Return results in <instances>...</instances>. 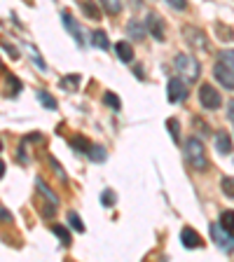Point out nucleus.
<instances>
[{"label":"nucleus","instance_id":"obj_1","mask_svg":"<svg viewBox=\"0 0 234 262\" xmlns=\"http://www.w3.org/2000/svg\"><path fill=\"white\" fill-rule=\"evenodd\" d=\"M185 159L195 171H208V157L206 147L197 136H190L185 141Z\"/></svg>","mask_w":234,"mask_h":262},{"label":"nucleus","instance_id":"obj_12","mask_svg":"<svg viewBox=\"0 0 234 262\" xmlns=\"http://www.w3.org/2000/svg\"><path fill=\"white\" fill-rule=\"evenodd\" d=\"M213 141H216V150H218L220 155L232 152V138H229L227 131H218V134L213 136Z\"/></svg>","mask_w":234,"mask_h":262},{"label":"nucleus","instance_id":"obj_35","mask_svg":"<svg viewBox=\"0 0 234 262\" xmlns=\"http://www.w3.org/2000/svg\"><path fill=\"white\" fill-rule=\"evenodd\" d=\"M227 117L234 122V98H232V101H229V103H227Z\"/></svg>","mask_w":234,"mask_h":262},{"label":"nucleus","instance_id":"obj_16","mask_svg":"<svg viewBox=\"0 0 234 262\" xmlns=\"http://www.w3.org/2000/svg\"><path fill=\"white\" fill-rule=\"evenodd\" d=\"M92 45L96 49H108L110 47V40H108V35H105V31H94L92 33Z\"/></svg>","mask_w":234,"mask_h":262},{"label":"nucleus","instance_id":"obj_21","mask_svg":"<svg viewBox=\"0 0 234 262\" xmlns=\"http://www.w3.org/2000/svg\"><path fill=\"white\" fill-rule=\"evenodd\" d=\"M38 101L45 105V108H49V110H56V105H59V103H56V98L52 96V94L42 92V89H40V92H38Z\"/></svg>","mask_w":234,"mask_h":262},{"label":"nucleus","instance_id":"obj_10","mask_svg":"<svg viewBox=\"0 0 234 262\" xmlns=\"http://www.w3.org/2000/svg\"><path fill=\"white\" fill-rule=\"evenodd\" d=\"M145 26H147L150 35H153L157 42H164V26H162V19H159L155 12H150V14L145 16Z\"/></svg>","mask_w":234,"mask_h":262},{"label":"nucleus","instance_id":"obj_37","mask_svg":"<svg viewBox=\"0 0 234 262\" xmlns=\"http://www.w3.org/2000/svg\"><path fill=\"white\" fill-rule=\"evenodd\" d=\"M126 3H129V5H131V7H134V10H138V7H141V5H143L141 0H126Z\"/></svg>","mask_w":234,"mask_h":262},{"label":"nucleus","instance_id":"obj_17","mask_svg":"<svg viewBox=\"0 0 234 262\" xmlns=\"http://www.w3.org/2000/svg\"><path fill=\"white\" fill-rule=\"evenodd\" d=\"M35 187H38V192L45 196V199H49L52 204H56V206H59V196H56L54 192H52L47 185H45V180H42V178H35Z\"/></svg>","mask_w":234,"mask_h":262},{"label":"nucleus","instance_id":"obj_36","mask_svg":"<svg viewBox=\"0 0 234 262\" xmlns=\"http://www.w3.org/2000/svg\"><path fill=\"white\" fill-rule=\"evenodd\" d=\"M3 49H5V52H10L12 59H19V54H16V49H14V47H10V45H3Z\"/></svg>","mask_w":234,"mask_h":262},{"label":"nucleus","instance_id":"obj_33","mask_svg":"<svg viewBox=\"0 0 234 262\" xmlns=\"http://www.w3.org/2000/svg\"><path fill=\"white\" fill-rule=\"evenodd\" d=\"M49 164H52V169L56 171V176H59V178H61V180H63V183H66V173H63V171H61V164L56 162L54 157H49Z\"/></svg>","mask_w":234,"mask_h":262},{"label":"nucleus","instance_id":"obj_31","mask_svg":"<svg viewBox=\"0 0 234 262\" xmlns=\"http://www.w3.org/2000/svg\"><path fill=\"white\" fill-rule=\"evenodd\" d=\"M26 49H28V54H31V59L35 61V66H38V68H47V63H45V61H42V56H40V52H38V49L33 47V45H28Z\"/></svg>","mask_w":234,"mask_h":262},{"label":"nucleus","instance_id":"obj_24","mask_svg":"<svg viewBox=\"0 0 234 262\" xmlns=\"http://www.w3.org/2000/svg\"><path fill=\"white\" fill-rule=\"evenodd\" d=\"M220 225H223L227 232L234 234V211H223L220 213Z\"/></svg>","mask_w":234,"mask_h":262},{"label":"nucleus","instance_id":"obj_32","mask_svg":"<svg viewBox=\"0 0 234 262\" xmlns=\"http://www.w3.org/2000/svg\"><path fill=\"white\" fill-rule=\"evenodd\" d=\"M192 124L199 126V134H202V136H208V134H211V126H208L202 117H192Z\"/></svg>","mask_w":234,"mask_h":262},{"label":"nucleus","instance_id":"obj_38","mask_svg":"<svg viewBox=\"0 0 234 262\" xmlns=\"http://www.w3.org/2000/svg\"><path fill=\"white\" fill-rule=\"evenodd\" d=\"M3 220H5V223H10V220H12V215L7 213V208H5V206H3Z\"/></svg>","mask_w":234,"mask_h":262},{"label":"nucleus","instance_id":"obj_23","mask_svg":"<svg viewBox=\"0 0 234 262\" xmlns=\"http://www.w3.org/2000/svg\"><path fill=\"white\" fill-rule=\"evenodd\" d=\"M216 33H218V38H220V40H225V42L234 40V28L225 26V24H216Z\"/></svg>","mask_w":234,"mask_h":262},{"label":"nucleus","instance_id":"obj_20","mask_svg":"<svg viewBox=\"0 0 234 262\" xmlns=\"http://www.w3.org/2000/svg\"><path fill=\"white\" fill-rule=\"evenodd\" d=\"M52 232H54V234L56 236H59V239H61V244H63V246H71V232H68V229H66L63 227V225H52Z\"/></svg>","mask_w":234,"mask_h":262},{"label":"nucleus","instance_id":"obj_34","mask_svg":"<svg viewBox=\"0 0 234 262\" xmlns=\"http://www.w3.org/2000/svg\"><path fill=\"white\" fill-rule=\"evenodd\" d=\"M166 3H169L174 10H185L187 7V0H166Z\"/></svg>","mask_w":234,"mask_h":262},{"label":"nucleus","instance_id":"obj_7","mask_svg":"<svg viewBox=\"0 0 234 262\" xmlns=\"http://www.w3.org/2000/svg\"><path fill=\"white\" fill-rule=\"evenodd\" d=\"M213 75H216V80H218L225 89H234V71L232 68H227V66L220 63V61H216V66H213Z\"/></svg>","mask_w":234,"mask_h":262},{"label":"nucleus","instance_id":"obj_26","mask_svg":"<svg viewBox=\"0 0 234 262\" xmlns=\"http://www.w3.org/2000/svg\"><path fill=\"white\" fill-rule=\"evenodd\" d=\"M220 190H223L229 199H234V178L232 176H225V178L220 180Z\"/></svg>","mask_w":234,"mask_h":262},{"label":"nucleus","instance_id":"obj_29","mask_svg":"<svg viewBox=\"0 0 234 262\" xmlns=\"http://www.w3.org/2000/svg\"><path fill=\"white\" fill-rule=\"evenodd\" d=\"M68 223H71V227L75 229V232H84V223L80 220V215H77L75 211H68Z\"/></svg>","mask_w":234,"mask_h":262},{"label":"nucleus","instance_id":"obj_14","mask_svg":"<svg viewBox=\"0 0 234 262\" xmlns=\"http://www.w3.org/2000/svg\"><path fill=\"white\" fill-rule=\"evenodd\" d=\"M77 5H80V10L84 12V16L94 19V21H98V19H101V10L96 7V3H94V0H77Z\"/></svg>","mask_w":234,"mask_h":262},{"label":"nucleus","instance_id":"obj_22","mask_svg":"<svg viewBox=\"0 0 234 262\" xmlns=\"http://www.w3.org/2000/svg\"><path fill=\"white\" fill-rule=\"evenodd\" d=\"M87 155L94 159V162H103V159L108 157V152H105V147H103V145H96V143H94V145L89 147V152H87Z\"/></svg>","mask_w":234,"mask_h":262},{"label":"nucleus","instance_id":"obj_2","mask_svg":"<svg viewBox=\"0 0 234 262\" xmlns=\"http://www.w3.org/2000/svg\"><path fill=\"white\" fill-rule=\"evenodd\" d=\"M174 66H176V71H178V75L185 82H197L199 75H202V63L192 54H176Z\"/></svg>","mask_w":234,"mask_h":262},{"label":"nucleus","instance_id":"obj_28","mask_svg":"<svg viewBox=\"0 0 234 262\" xmlns=\"http://www.w3.org/2000/svg\"><path fill=\"white\" fill-rule=\"evenodd\" d=\"M218 61L234 71V49H225V52H220V54H218Z\"/></svg>","mask_w":234,"mask_h":262},{"label":"nucleus","instance_id":"obj_18","mask_svg":"<svg viewBox=\"0 0 234 262\" xmlns=\"http://www.w3.org/2000/svg\"><path fill=\"white\" fill-rule=\"evenodd\" d=\"M71 145H73V150H77V152H89L92 143H89L87 138L82 136V134H77V136H73V138H71Z\"/></svg>","mask_w":234,"mask_h":262},{"label":"nucleus","instance_id":"obj_4","mask_svg":"<svg viewBox=\"0 0 234 262\" xmlns=\"http://www.w3.org/2000/svg\"><path fill=\"white\" fill-rule=\"evenodd\" d=\"M183 38H185V42L190 45L192 49H197V52H208V38L204 35L202 28L183 26Z\"/></svg>","mask_w":234,"mask_h":262},{"label":"nucleus","instance_id":"obj_30","mask_svg":"<svg viewBox=\"0 0 234 262\" xmlns=\"http://www.w3.org/2000/svg\"><path fill=\"white\" fill-rule=\"evenodd\" d=\"M115 202H117V194H115L113 190H103V192H101V204H103L105 208L115 206Z\"/></svg>","mask_w":234,"mask_h":262},{"label":"nucleus","instance_id":"obj_8","mask_svg":"<svg viewBox=\"0 0 234 262\" xmlns=\"http://www.w3.org/2000/svg\"><path fill=\"white\" fill-rule=\"evenodd\" d=\"M61 21H63L66 31H68L73 38H75L77 45H84V35H82V28H80V24L75 21V16H73L71 12H66V10L61 12Z\"/></svg>","mask_w":234,"mask_h":262},{"label":"nucleus","instance_id":"obj_5","mask_svg":"<svg viewBox=\"0 0 234 262\" xmlns=\"http://www.w3.org/2000/svg\"><path fill=\"white\" fill-rule=\"evenodd\" d=\"M199 103L206 110H218L220 105H223V98H220V94L216 92L211 84H202V87H199Z\"/></svg>","mask_w":234,"mask_h":262},{"label":"nucleus","instance_id":"obj_19","mask_svg":"<svg viewBox=\"0 0 234 262\" xmlns=\"http://www.w3.org/2000/svg\"><path fill=\"white\" fill-rule=\"evenodd\" d=\"M108 14H120L122 12V0H98Z\"/></svg>","mask_w":234,"mask_h":262},{"label":"nucleus","instance_id":"obj_27","mask_svg":"<svg viewBox=\"0 0 234 262\" xmlns=\"http://www.w3.org/2000/svg\"><path fill=\"white\" fill-rule=\"evenodd\" d=\"M166 126H169V134H171V138H174V143H178V141H180L178 120H176V117H169V120H166Z\"/></svg>","mask_w":234,"mask_h":262},{"label":"nucleus","instance_id":"obj_3","mask_svg":"<svg viewBox=\"0 0 234 262\" xmlns=\"http://www.w3.org/2000/svg\"><path fill=\"white\" fill-rule=\"evenodd\" d=\"M208 232H211L213 244L218 246L220 251H223V253H234V234H232V232H227V229L220 225V220H218V223L208 225Z\"/></svg>","mask_w":234,"mask_h":262},{"label":"nucleus","instance_id":"obj_25","mask_svg":"<svg viewBox=\"0 0 234 262\" xmlns=\"http://www.w3.org/2000/svg\"><path fill=\"white\" fill-rule=\"evenodd\" d=\"M103 103L108 105V108H113V110H122V101L115 96L113 92H105L103 94Z\"/></svg>","mask_w":234,"mask_h":262},{"label":"nucleus","instance_id":"obj_15","mask_svg":"<svg viewBox=\"0 0 234 262\" xmlns=\"http://www.w3.org/2000/svg\"><path fill=\"white\" fill-rule=\"evenodd\" d=\"M80 80L82 77L77 75V73H73V75H66L59 80L61 89H66V92H77V87H80Z\"/></svg>","mask_w":234,"mask_h":262},{"label":"nucleus","instance_id":"obj_11","mask_svg":"<svg viewBox=\"0 0 234 262\" xmlns=\"http://www.w3.org/2000/svg\"><path fill=\"white\" fill-rule=\"evenodd\" d=\"M147 33H150V31H147L145 21L141 24V21H138V19H131V21L126 24V35H129L131 40H136V42H141V40L145 38Z\"/></svg>","mask_w":234,"mask_h":262},{"label":"nucleus","instance_id":"obj_6","mask_svg":"<svg viewBox=\"0 0 234 262\" xmlns=\"http://www.w3.org/2000/svg\"><path fill=\"white\" fill-rule=\"evenodd\" d=\"M187 98V87L183 77H171L169 80V101L171 103H183Z\"/></svg>","mask_w":234,"mask_h":262},{"label":"nucleus","instance_id":"obj_9","mask_svg":"<svg viewBox=\"0 0 234 262\" xmlns=\"http://www.w3.org/2000/svg\"><path fill=\"white\" fill-rule=\"evenodd\" d=\"M180 241H183V246L185 248H202L204 246V239L199 236V232L192 227H183L180 229Z\"/></svg>","mask_w":234,"mask_h":262},{"label":"nucleus","instance_id":"obj_13","mask_svg":"<svg viewBox=\"0 0 234 262\" xmlns=\"http://www.w3.org/2000/svg\"><path fill=\"white\" fill-rule=\"evenodd\" d=\"M115 52H117V59H120L122 63H131V61H134V47H131V42H126V40H120V42L115 45Z\"/></svg>","mask_w":234,"mask_h":262}]
</instances>
